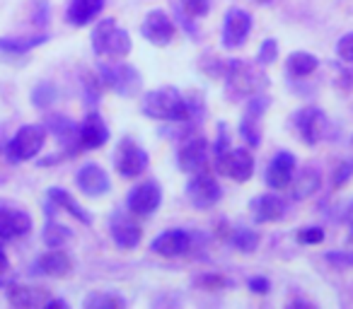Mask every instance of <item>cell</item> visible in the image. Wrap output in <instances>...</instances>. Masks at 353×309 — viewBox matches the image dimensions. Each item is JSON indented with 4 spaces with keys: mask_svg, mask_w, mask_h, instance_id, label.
I'll use <instances>...</instances> for the list:
<instances>
[{
    "mask_svg": "<svg viewBox=\"0 0 353 309\" xmlns=\"http://www.w3.org/2000/svg\"><path fill=\"white\" fill-rule=\"evenodd\" d=\"M143 114L157 121H187L192 116L189 102L174 87L152 89L143 97Z\"/></svg>",
    "mask_w": 353,
    "mask_h": 309,
    "instance_id": "1",
    "label": "cell"
},
{
    "mask_svg": "<svg viewBox=\"0 0 353 309\" xmlns=\"http://www.w3.org/2000/svg\"><path fill=\"white\" fill-rule=\"evenodd\" d=\"M223 78H225V92L230 99L254 97V94H259V89L266 87V75L256 73L245 61L228 63L223 68Z\"/></svg>",
    "mask_w": 353,
    "mask_h": 309,
    "instance_id": "2",
    "label": "cell"
},
{
    "mask_svg": "<svg viewBox=\"0 0 353 309\" xmlns=\"http://www.w3.org/2000/svg\"><path fill=\"white\" fill-rule=\"evenodd\" d=\"M92 49L97 56L119 61L131 54V36L126 30H119L112 17H107V20H99V25L92 30Z\"/></svg>",
    "mask_w": 353,
    "mask_h": 309,
    "instance_id": "3",
    "label": "cell"
},
{
    "mask_svg": "<svg viewBox=\"0 0 353 309\" xmlns=\"http://www.w3.org/2000/svg\"><path fill=\"white\" fill-rule=\"evenodd\" d=\"M46 142V131L41 126H22L6 145V158L10 162H27L37 158Z\"/></svg>",
    "mask_w": 353,
    "mask_h": 309,
    "instance_id": "4",
    "label": "cell"
},
{
    "mask_svg": "<svg viewBox=\"0 0 353 309\" xmlns=\"http://www.w3.org/2000/svg\"><path fill=\"white\" fill-rule=\"evenodd\" d=\"M99 83L107 85L114 92H119L121 97H133L141 89V73L126 63L102 65L99 68Z\"/></svg>",
    "mask_w": 353,
    "mask_h": 309,
    "instance_id": "5",
    "label": "cell"
},
{
    "mask_svg": "<svg viewBox=\"0 0 353 309\" xmlns=\"http://www.w3.org/2000/svg\"><path fill=\"white\" fill-rule=\"evenodd\" d=\"M221 196H223L221 184L216 182V177H213L208 169L192 174V179H189V184H187V198L192 206L211 208L221 201Z\"/></svg>",
    "mask_w": 353,
    "mask_h": 309,
    "instance_id": "6",
    "label": "cell"
},
{
    "mask_svg": "<svg viewBox=\"0 0 353 309\" xmlns=\"http://www.w3.org/2000/svg\"><path fill=\"white\" fill-rule=\"evenodd\" d=\"M179 167L184 169L187 174H196L208 169V142L203 136L199 133H192L182 140L179 145Z\"/></svg>",
    "mask_w": 353,
    "mask_h": 309,
    "instance_id": "7",
    "label": "cell"
},
{
    "mask_svg": "<svg viewBox=\"0 0 353 309\" xmlns=\"http://www.w3.org/2000/svg\"><path fill=\"white\" fill-rule=\"evenodd\" d=\"M216 172L225 174L235 182H250L252 172H254V158L245 147H230L225 155L216 160Z\"/></svg>",
    "mask_w": 353,
    "mask_h": 309,
    "instance_id": "8",
    "label": "cell"
},
{
    "mask_svg": "<svg viewBox=\"0 0 353 309\" xmlns=\"http://www.w3.org/2000/svg\"><path fill=\"white\" fill-rule=\"evenodd\" d=\"M114 164H117L121 177L133 179L148 167V155L138 142H133L131 138H123L114 152Z\"/></svg>",
    "mask_w": 353,
    "mask_h": 309,
    "instance_id": "9",
    "label": "cell"
},
{
    "mask_svg": "<svg viewBox=\"0 0 353 309\" xmlns=\"http://www.w3.org/2000/svg\"><path fill=\"white\" fill-rule=\"evenodd\" d=\"M293 123L298 128L305 145H317L322 140L324 131H327V116H324L322 109H314V107L300 109L293 116Z\"/></svg>",
    "mask_w": 353,
    "mask_h": 309,
    "instance_id": "10",
    "label": "cell"
},
{
    "mask_svg": "<svg viewBox=\"0 0 353 309\" xmlns=\"http://www.w3.org/2000/svg\"><path fill=\"white\" fill-rule=\"evenodd\" d=\"M269 104L271 102L266 94H254V97L250 99V104H247L245 116H242L240 133H242V138L254 147L261 142V116H264V111L269 109Z\"/></svg>",
    "mask_w": 353,
    "mask_h": 309,
    "instance_id": "11",
    "label": "cell"
},
{
    "mask_svg": "<svg viewBox=\"0 0 353 309\" xmlns=\"http://www.w3.org/2000/svg\"><path fill=\"white\" fill-rule=\"evenodd\" d=\"M174 32H176L174 22L170 20V15H167L165 10L148 12L145 22H143V27H141V34L155 46H167L174 39Z\"/></svg>",
    "mask_w": 353,
    "mask_h": 309,
    "instance_id": "12",
    "label": "cell"
},
{
    "mask_svg": "<svg viewBox=\"0 0 353 309\" xmlns=\"http://www.w3.org/2000/svg\"><path fill=\"white\" fill-rule=\"evenodd\" d=\"M252 30V17L250 12L232 8L225 15V27H223V46L225 49H240L245 44L247 34Z\"/></svg>",
    "mask_w": 353,
    "mask_h": 309,
    "instance_id": "13",
    "label": "cell"
},
{
    "mask_svg": "<svg viewBox=\"0 0 353 309\" xmlns=\"http://www.w3.org/2000/svg\"><path fill=\"white\" fill-rule=\"evenodd\" d=\"M32 230V217L22 208L0 206V239L10 242L17 237H25Z\"/></svg>",
    "mask_w": 353,
    "mask_h": 309,
    "instance_id": "14",
    "label": "cell"
},
{
    "mask_svg": "<svg viewBox=\"0 0 353 309\" xmlns=\"http://www.w3.org/2000/svg\"><path fill=\"white\" fill-rule=\"evenodd\" d=\"M162 203V189L155 182H145L136 187L128 196V211L136 215H150L160 208Z\"/></svg>",
    "mask_w": 353,
    "mask_h": 309,
    "instance_id": "15",
    "label": "cell"
},
{
    "mask_svg": "<svg viewBox=\"0 0 353 309\" xmlns=\"http://www.w3.org/2000/svg\"><path fill=\"white\" fill-rule=\"evenodd\" d=\"M109 230H112V239L117 246L121 249H133L138 246L143 237V230L133 222V217H128L126 213H114L112 215V222H109Z\"/></svg>",
    "mask_w": 353,
    "mask_h": 309,
    "instance_id": "16",
    "label": "cell"
},
{
    "mask_svg": "<svg viewBox=\"0 0 353 309\" xmlns=\"http://www.w3.org/2000/svg\"><path fill=\"white\" fill-rule=\"evenodd\" d=\"M295 174V158L290 152H279L274 160H271L269 169H266V184H269L274 191H283L290 187Z\"/></svg>",
    "mask_w": 353,
    "mask_h": 309,
    "instance_id": "17",
    "label": "cell"
},
{
    "mask_svg": "<svg viewBox=\"0 0 353 309\" xmlns=\"http://www.w3.org/2000/svg\"><path fill=\"white\" fill-rule=\"evenodd\" d=\"M192 246V237L187 235L184 230H167L162 232L160 237H155L150 244V249L155 254L165 256V259H174V256H182L189 251Z\"/></svg>",
    "mask_w": 353,
    "mask_h": 309,
    "instance_id": "18",
    "label": "cell"
},
{
    "mask_svg": "<svg viewBox=\"0 0 353 309\" xmlns=\"http://www.w3.org/2000/svg\"><path fill=\"white\" fill-rule=\"evenodd\" d=\"M75 184H78L85 196H104L109 191V187H112L107 172L99 164H85V167H80Z\"/></svg>",
    "mask_w": 353,
    "mask_h": 309,
    "instance_id": "19",
    "label": "cell"
},
{
    "mask_svg": "<svg viewBox=\"0 0 353 309\" xmlns=\"http://www.w3.org/2000/svg\"><path fill=\"white\" fill-rule=\"evenodd\" d=\"M78 140L83 150H97V147H102L109 140V128L99 114H88L85 116L83 126H80Z\"/></svg>",
    "mask_w": 353,
    "mask_h": 309,
    "instance_id": "20",
    "label": "cell"
},
{
    "mask_svg": "<svg viewBox=\"0 0 353 309\" xmlns=\"http://www.w3.org/2000/svg\"><path fill=\"white\" fill-rule=\"evenodd\" d=\"M8 302L12 307L20 309H34V307H44L49 302V290L44 288H32V285H10L8 288Z\"/></svg>",
    "mask_w": 353,
    "mask_h": 309,
    "instance_id": "21",
    "label": "cell"
},
{
    "mask_svg": "<svg viewBox=\"0 0 353 309\" xmlns=\"http://www.w3.org/2000/svg\"><path fill=\"white\" fill-rule=\"evenodd\" d=\"M250 211H252V217L256 222H276L283 217L285 213V203L281 201L279 196L269 193V196H259L250 203Z\"/></svg>",
    "mask_w": 353,
    "mask_h": 309,
    "instance_id": "22",
    "label": "cell"
},
{
    "mask_svg": "<svg viewBox=\"0 0 353 309\" xmlns=\"http://www.w3.org/2000/svg\"><path fill=\"white\" fill-rule=\"evenodd\" d=\"M102 8H104V0H70L65 17H68V22L73 27H85L102 12Z\"/></svg>",
    "mask_w": 353,
    "mask_h": 309,
    "instance_id": "23",
    "label": "cell"
},
{
    "mask_svg": "<svg viewBox=\"0 0 353 309\" xmlns=\"http://www.w3.org/2000/svg\"><path fill=\"white\" fill-rule=\"evenodd\" d=\"M39 268L41 273L51 275V278H65V275H70V270H73V261H70V256L65 254V251L59 249H51L46 251L44 256H39Z\"/></svg>",
    "mask_w": 353,
    "mask_h": 309,
    "instance_id": "24",
    "label": "cell"
},
{
    "mask_svg": "<svg viewBox=\"0 0 353 309\" xmlns=\"http://www.w3.org/2000/svg\"><path fill=\"white\" fill-rule=\"evenodd\" d=\"M46 126L54 131V136L59 138L61 145L68 147V152H73V150H78V147H80V140H78L80 128L75 126L73 121H68L65 116H59V114H54V116H49Z\"/></svg>",
    "mask_w": 353,
    "mask_h": 309,
    "instance_id": "25",
    "label": "cell"
},
{
    "mask_svg": "<svg viewBox=\"0 0 353 309\" xmlns=\"http://www.w3.org/2000/svg\"><path fill=\"white\" fill-rule=\"evenodd\" d=\"M288 189H290V196H293L295 201H303V198L312 196V193L319 189V172L314 167H305L300 174H295Z\"/></svg>",
    "mask_w": 353,
    "mask_h": 309,
    "instance_id": "26",
    "label": "cell"
},
{
    "mask_svg": "<svg viewBox=\"0 0 353 309\" xmlns=\"http://www.w3.org/2000/svg\"><path fill=\"white\" fill-rule=\"evenodd\" d=\"M49 201H54L56 206L61 208V211H65V213H70L73 217H78L80 222H85V225H90L92 222V217L85 213V208H80L78 203L73 201V196H70L68 191H63V189H49Z\"/></svg>",
    "mask_w": 353,
    "mask_h": 309,
    "instance_id": "27",
    "label": "cell"
},
{
    "mask_svg": "<svg viewBox=\"0 0 353 309\" xmlns=\"http://www.w3.org/2000/svg\"><path fill=\"white\" fill-rule=\"evenodd\" d=\"M317 65H319L317 56L305 54V51H295V54L288 56L285 68H288V73L293 75V78H307V75H312L314 70H317Z\"/></svg>",
    "mask_w": 353,
    "mask_h": 309,
    "instance_id": "28",
    "label": "cell"
},
{
    "mask_svg": "<svg viewBox=\"0 0 353 309\" xmlns=\"http://www.w3.org/2000/svg\"><path fill=\"white\" fill-rule=\"evenodd\" d=\"M46 36H32V39H0V54H6V56H25L27 51H32L34 46L44 44Z\"/></svg>",
    "mask_w": 353,
    "mask_h": 309,
    "instance_id": "29",
    "label": "cell"
},
{
    "mask_svg": "<svg viewBox=\"0 0 353 309\" xmlns=\"http://www.w3.org/2000/svg\"><path fill=\"white\" fill-rule=\"evenodd\" d=\"M70 227H65V225H61V222H54V220H49L46 222V227H44V242H46V246H51V249H59V246H63L65 242L70 239Z\"/></svg>",
    "mask_w": 353,
    "mask_h": 309,
    "instance_id": "30",
    "label": "cell"
},
{
    "mask_svg": "<svg viewBox=\"0 0 353 309\" xmlns=\"http://www.w3.org/2000/svg\"><path fill=\"white\" fill-rule=\"evenodd\" d=\"M85 307L88 309H121V307H126V302H123L119 295H112V292H92L85 299Z\"/></svg>",
    "mask_w": 353,
    "mask_h": 309,
    "instance_id": "31",
    "label": "cell"
},
{
    "mask_svg": "<svg viewBox=\"0 0 353 309\" xmlns=\"http://www.w3.org/2000/svg\"><path fill=\"white\" fill-rule=\"evenodd\" d=\"M228 242H230L235 249L250 254V251H254L256 244H259V235H256V232H252V230H245V227H240V230H232L230 232Z\"/></svg>",
    "mask_w": 353,
    "mask_h": 309,
    "instance_id": "32",
    "label": "cell"
},
{
    "mask_svg": "<svg viewBox=\"0 0 353 309\" xmlns=\"http://www.w3.org/2000/svg\"><path fill=\"white\" fill-rule=\"evenodd\" d=\"M56 97H59V92H56V87L51 83H41L34 87V92H32V104H34L37 109H46L49 104L56 102Z\"/></svg>",
    "mask_w": 353,
    "mask_h": 309,
    "instance_id": "33",
    "label": "cell"
},
{
    "mask_svg": "<svg viewBox=\"0 0 353 309\" xmlns=\"http://www.w3.org/2000/svg\"><path fill=\"white\" fill-rule=\"evenodd\" d=\"M179 8L187 17L199 20V17H206L211 10V0H179Z\"/></svg>",
    "mask_w": 353,
    "mask_h": 309,
    "instance_id": "34",
    "label": "cell"
},
{
    "mask_svg": "<svg viewBox=\"0 0 353 309\" xmlns=\"http://www.w3.org/2000/svg\"><path fill=\"white\" fill-rule=\"evenodd\" d=\"M276 56H279V44H276V39H266L259 49V63L271 65L276 61Z\"/></svg>",
    "mask_w": 353,
    "mask_h": 309,
    "instance_id": "35",
    "label": "cell"
},
{
    "mask_svg": "<svg viewBox=\"0 0 353 309\" xmlns=\"http://www.w3.org/2000/svg\"><path fill=\"white\" fill-rule=\"evenodd\" d=\"M324 239V230L322 227H303L298 232V242L300 244H319Z\"/></svg>",
    "mask_w": 353,
    "mask_h": 309,
    "instance_id": "36",
    "label": "cell"
},
{
    "mask_svg": "<svg viewBox=\"0 0 353 309\" xmlns=\"http://www.w3.org/2000/svg\"><path fill=\"white\" fill-rule=\"evenodd\" d=\"M336 54H339V58H341V61L353 63V32H351V34H343L341 39H339Z\"/></svg>",
    "mask_w": 353,
    "mask_h": 309,
    "instance_id": "37",
    "label": "cell"
},
{
    "mask_svg": "<svg viewBox=\"0 0 353 309\" xmlns=\"http://www.w3.org/2000/svg\"><path fill=\"white\" fill-rule=\"evenodd\" d=\"M327 261L334 266H339V268H346V266L353 264V256L348 254H339V251H332V254H327Z\"/></svg>",
    "mask_w": 353,
    "mask_h": 309,
    "instance_id": "38",
    "label": "cell"
},
{
    "mask_svg": "<svg viewBox=\"0 0 353 309\" xmlns=\"http://www.w3.org/2000/svg\"><path fill=\"white\" fill-rule=\"evenodd\" d=\"M199 283H201L203 288H208V290H218V288H225L228 280L223 278V275H206V278H201Z\"/></svg>",
    "mask_w": 353,
    "mask_h": 309,
    "instance_id": "39",
    "label": "cell"
},
{
    "mask_svg": "<svg viewBox=\"0 0 353 309\" xmlns=\"http://www.w3.org/2000/svg\"><path fill=\"white\" fill-rule=\"evenodd\" d=\"M250 290L256 295H266L269 292V280L266 278H252L250 280Z\"/></svg>",
    "mask_w": 353,
    "mask_h": 309,
    "instance_id": "40",
    "label": "cell"
},
{
    "mask_svg": "<svg viewBox=\"0 0 353 309\" xmlns=\"http://www.w3.org/2000/svg\"><path fill=\"white\" fill-rule=\"evenodd\" d=\"M351 174H353V164H341V169H339V177H336V182H334V184H336V187H341V184L346 182Z\"/></svg>",
    "mask_w": 353,
    "mask_h": 309,
    "instance_id": "41",
    "label": "cell"
},
{
    "mask_svg": "<svg viewBox=\"0 0 353 309\" xmlns=\"http://www.w3.org/2000/svg\"><path fill=\"white\" fill-rule=\"evenodd\" d=\"M8 270H10V261H8L6 251L0 249V278H3V275H8Z\"/></svg>",
    "mask_w": 353,
    "mask_h": 309,
    "instance_id": "42",
    "label": "cell"
},
{
    "mask_svg": "<svg viewBox=\"0 0 353 309\" xmlns=\"http://www.w3.org/2000/svg\"><path fill=\"white\" fill-rule=\"evenodd\" d=\"M256 3H269V0H256Z\"/></svg>",
    "mask_w": 353,
    "mask_h": 309,
    "instance_id": "43",
    "label": "cell"
},
{
    "mask_svg": "<svg viewBox=\"0 0 353 309\" xmlns=\"http://www.w3.org/2000/svg\"><path fill=\"white\" fill-rule=\"evenodd\" d=\"M351 239H353V235H351Z\"/></svg>",
    "mask_w": 353,
    "mask_h": 309,
    "instance_id": "44",
    "label": "cell"
}]
</instances>
